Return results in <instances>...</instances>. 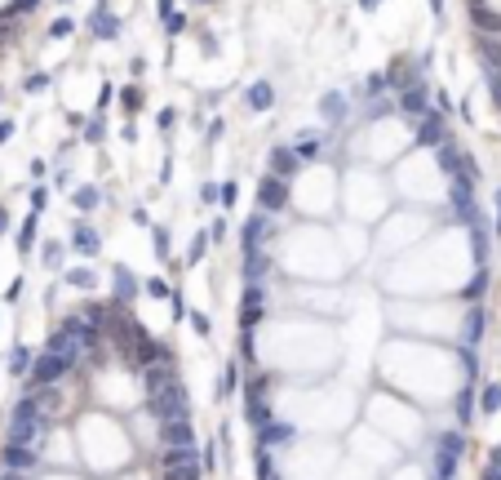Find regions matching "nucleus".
Returning a JSON list of instances; mask_svg holds the SVG:
<instances>
[{
    "mask_svg": "<svg viewBox=\"0 0 501 480\" xmlns=\"http://www.w3.org/2000/svg\"><path fill=\"white\" fill-rule=\"evenodd\" d=\"M84 138H89V142H102V120H89V125H84Z\"/></svg>",
    "mask_w": 501,
    "mask_h": 480,
    "instance_id": "obj_44",
    "label": "nucleus"
},
{
    "mask_svg": "<svg viewBox=\"0 0 501 480\" xmlns=\"http://www.w3.org/2000/svg\"><path fill=\"white\" fill-rule=\"evenodd\" d=\"M151 245H155V258H169V227H151Z\"/></svg>",
    "mask_w": 501,
    "mask_h": 480,
    "instance_id": "obj_35",
    "label": "nucleus"
},
{
    "mask_svg": "<svg viewBox=\"0 0 501 480\" xmlns=\"http://www.w3.org/2000/svg\"><path fill=\"white\" fill-rule=\"evenodd\" d=\"M413 134H417L422 147H444V116H439V112H422Z\"/></svg>",
    "mask_w": 501,
    "mask_h": 480,
    "instance_id": "obj_9",
    "label": "nucleus"
},
{
    "mask_svg": "<svg viewBox=\"0 0 501 480\" xmlns=\"http://www.w3.org/2000/svg\"><path fill=\"white\" fill-rule=\"evenodd\" d=\"M484 480H501V467H497V463H488V472H484Z\"/></svg>",
    "mask_w": 501,
    "mask_h": 480,
    "instance_id": "obj_49",
    "label": "nucleus"
},
{
    "mask_svg": "<svg viewBox=\"0 0 501 480\" xmlns=\"http://www.w3.org/2000/svg\"><path fill=\"white\" fill-rule=\"evenodd\" d=\"M169 311H174V320H187V316H191V311H187V303H182V294H174V298H169Z\"/></svg>",
    "mask_w": 501,
    "mask_h": 480,
    "instance_id": "obj_42",
    "label": "nucleus"
},
{
    "mask_svg": "<svg viewBox=\"0 0 501 480\" xmlns=\"http://www.w3.org/2000/svg\"><path fill=\"white\" fill-rule=\"evenodd\" d=\"M76 365H80V360L58 356V352H49V347H45V352L36 356V365H31V378H27V382H31L36 391H40V387H58V382H63Z\"/></svg>",
    "mask_w": 501,
    "mask_h": 480,
    "instance_id": "obj_3",
    "label": "nucleus"
},
{
    "mask_svg": "<svg viewBox=\"0 0 501 480\" xmlns=\"http://www.w3.org/2000/svg\"><path fill=\"white\" fill-rule=\"evenodd\" d=\"M488 290V271L479 267V276H475V280L466 285V290H461V298H466V307H475V303H479V294Z\"/></svg>",
    "mask_w": 501,
    "mask_h": 480,
    "instance_id": "obj_28",
    "label": "nucleus"
},
{
    "mask_svg": "<svg viewBox=\"0 0 501 480\" xmlns=\"http://www.w3.org/2000/svg\"><path fill=\"white\" fill-rule=\"evenodd\" d=\"M484 325H488L484 307H479V303L466 307V320H461V347H479V343H484Z\"/></svg>",
    "mask_w": 501,
    "mask_h": 480,
    "instance_id": "obj_10",
    "label": "nucleus"
},
{
    "mask_svg": "<svg viewBox=\"0 0 501 480\" xmlns=\"http://www.w3.org/2000/svg\"><path fill=\"white\" fill-rule=\"evenodd\" d=\"M298 440H302V431L293 427V423H279V418L258 431V449H293Z\"/></svg>",
    "mask_w": 501,
    "mask_h": 480,
    "instance_id": "obj_4",
    "label": "nucleus"
},
{
    "mask_svg": "<svg viewBox=\"0 0 501 480\" xmlns=\"http://www.w3.org/2000/svg\"><path fill=\"white\" fill-rule=\"evenodd\" d=\"M40 258H45L49 271H58V267H63V245H58V240H45V245H40Z\"/></svg>",
    "mask_w": 501,
    "mask_h": 480,
    "instance_id": "obj_29",
    "label": "nucleus"
},
{
    "mask_svg": "<svg viewBox=\"0 0 501 480\" xmlns=\"http://www.w3.org/2000/svg\"><path fill=\"white\" fill-rule=\"evenodd\" d=\"M14 138V120H0V142H9Z\"/></svg>",
    "mask_w": 501,
    "mask_h": 480,
    "instance_id": "obj_48",
    "label": "nucleus"
},
{
    "mask_svg": "<svg viewBox=\"0 0 501 480\" xmlns=\"http://www.w3.org/2000/svg\"><path fill=\"white\" fill-rule=\"evenodd\" d=\"M484 71H488V93H493V103L501 107V63H488Z\"/></svg>",
    "mask_w": 501,
    "mask_h": 480,
    "instance_id": "obj_34",
    "label": "nucleus"
},
{
    "mask_svg": "<svg viewBox=\"0 0 501 480\" xmlns=\"http://www.w3.org/2000/svg\"><path fill=\"white\" fill-rule=\"evenodd\" d=\"M271 218H266V209H258V213H249V223L240 227V245H244V254H249V249H262L266 240H271Z\"/></svg>",
    "mask_w": 501,
    "mask_h": 480,
    "instance_id": "obj_6",
    "label": "nucleus"
},
{
    "mask_svg": "<svg viewBox=\"0 0 501 480\" xmlns=\"http://www.w3.org/2000/svg\"><path fill=\"white\" fill-rule=\"evenodd\" d=\"M146 414L155 418V423H174V418H191V396L187 387L174 378L169 387H160L155 396H146Z\"/></svg>",
    "mask_w": 501,
    "mask_h": 480,
    "instance_id": "obj_2",
    "label": "nucleus"
},
{
    "mask_svg": "<svg viewBox=\"0 0 501 480\" xmlns=\"http://www.w3.org/2000/svg\"><path fill=\"white\" fill-rule=\"evenodd\" d=\"M187 320H191V329L200 333V338H209V316H204V311H191Z\"/></svg>",
    "mask_w": 501,
    "mask_h": 480,
    "instance_id": "obj_39",
    "label": "nucleus"
},
{
    "mask_svg": "<svg viewBox=\"0 0 501 480\" xmlns=\"http://www.w3.org/2000/svg\"><path fill=\"white\" fill-rule=\"evenodd\" d=\"M27 200H31V213H40V209L49 205V191H45V187H31V191H27Z\"/></svg>",
    "mask_w": 501,
    "mask_h": 480,
    "instance_id": "obj_38",
    "label": "nucleus"
},
{
    "mask_svg": "<svg viewBox=\"0 0 501 480\" xmlns=\"http://www.w3.org/2000/svg\"><path fill=\"white\" fill-rule=\"evenodd\" d=\"M31 365H36V356L18 343L14 352H9V374H14V378H31Z\"/></svg>",
    "mask_w": 501,
    "mask_h": 480,
    "instance_id": "obj_20",
    "label": "nucleus"
},
{
    "mask_svg": "<svg viewBox=\"0 0 501 480\" xmlns=\"http://www.w3.org/2000/svg\"><path fill=\"white\" fill-rule=\"evenodd\" d=\"M71 249L84 254V258H93L98 249H102V240H98V232H93L89 223H71Z\"/></svg>",
    "mask_w": 501,
    "mask_h": 480,
    "instance_id": "obj_13",
    "label": "nucleus"
},
{
    "mask_svg": "<svg viewBox=\"0 0 501 480\" xmlns=\"http://www.w3.org/2000/svg\"><path fill=\"white\" fill-rule=\"evenodd\" d=\"M142 290L151 294V298H164V303H169V298H174V290H169V285L160 280V276H146V280H142Z\"/></svg>",
    "mask_w": 501,
    "mask_h": 480,
    "instance_id": "obj_33",
    "label": "nucleus"
},
{
    "mask_svg": "<svg viewBox=\"0 0 501 480\" xmlns=\"http://www.w3.org/2000/svg\"><path fill=\"white\" fill-rule=\"evenodd\" d=\"M63 280L71 285V290H84V294H93L98 285H102V280H98V271H93V267H71V271L63 276Z\"/></svg>",
    "mask_w": 501,
    "mask_h": 480,
    "instance_id": "obj_18",
    "label": "nucleus"
},
{
    "mask_svg": "<svg viewBox=\"0 0 501 480\" xmlns=\"http://www.w3.org/2000/svg\"><path fill=\"white\" fill-rule=\"evenodd\" d=\"M501 410V382H484L479 391V414H497Z\"/></svg>",
    "mask_w": 501,
    "mask_h": 480,
    "instance_id": "obj_25",
    "label": "nucleus"
},
{
    "mask_svg": "<svg viewBox=\"0 0 501 480\" xmlns=\"http://www.w3.org/2000/svg\"><path fill=\"white\" fill-rule=\"evenodd\" d=\"M475 27H479V36H497L501 31V14H493V9L479 0V5H475Z\"/></svg>",
    "mask_w": 501,
    "mask_h": 480,
    "instance_id": "obj_21",
    "label": "nucleus"
},
{
    "mask_svg": "<svg viewBox=\"0 0 501 480\" xmlns=\"http://www.w3.org/2000/svg\"><path fill=\"white\" fill-rule=\"evenodd\" d=\"M298 156H302V165L320 160V156H324V142H320V138H302V142H298Z\"/></svg>",
    "mask_w": 501,
    "mask_h": 480,
    "instance_id": "obj_30",
    "label": "nucleus"
},
{
    "mask_svg": "<svg viewBox=\"0 0 501 480\" xmlns=\"http://www.w3.org/2000/svg\"><path fill=\"white\" fill-rule=\"evenodd\" d=\"M399 112H408V116H422V112H431V107H426V89H422V85L404 89V98H399Z\"/></svg>",
    "mask_w": 501,
    "mask_h": 480,
    "instance_id": "obj_23",
    "label": "nucleus"
},
{
    "mask_svg": "<svg viewBox=\"0 0 501 480\" xmlns=\"http://www.w3.org/2000/svg\"><path fill=\"white\" fill-rule=\"evenodd\" d=\"M240 387V360H231V365L222 369V382H217V396H231Z\"/></svg>",
    "mask_w": 501,
    "mask_h": 480,
    "instance_id": "obj_27",
    "label": "nucleus"
},
{
    "mask_svg": "<svg viewBox=\"0 0 501 480\" xmlns=\"http://www.w3.org/2000/svg\"><path fill=\"white\" fill-rule=\"evenodd\" d=\"M0 467H5V472H36V467H40V449L5 445L0 449Z\"/></svg>",
    "mask_w": 501,
    "mask_h": 480,
    "instance_id": "obj_8",
    "label": "nucleus"
},
{
    "mask_svg": "<svg viewBox=\"0 0 501 480\" xmlns=\"http://www.w3.org/2000/svg\"><path fill=\"white\" fill-rule=\"evenodd\" d=\"M5 232H9V209L0 205V236H5Z\"/></svg>",
    "mask_w": 501,
    "mask_h": 480,
    "instance_id": "obj_50",
    "label": "nucleus"
},
{
    "mask_svg": "<svg viewBox=\"0 0 501 480\" xmlns=\"http://www.w3.org/2000/svg\"><path fill=\"white\" fill-rule=\"evenodd\" d=\"M89 27H93L98 36H120V18L111 14V9H107V0H102V5H98L93 14H89Z\"/></svg>",
    "mask_w": 501,
    "mask_h": 480,
    "instance_id": "obj_17",
    "label": "nucleus"
},
{
    "mask_svg": "<svg viewBox=\"0 0 501 480\" xmlns=\"http://www.w3.org/2000/svg\"><path fill=\"white\" fill-rule=\"evenodd\" d=\"M18 298H22V276H18V280H9V290H5V303H18Z\"/></svg>",
    "mask_w": 501,
    "mask_h": 480,
    "instance_id": "obj_45",
    "label": "nucleus"
},
{
    "mask_svg": "<svg viewBox=\"0 0 501 480\" xmlns=\"http://www.w3.org/2000/svg\"><path fill=\"white\" fill-rule=\"evenodd\" d=\"M160 445H164V449H195V427H191V418L160 423Z\"/></svg>",
    "mask_w": 501,
    "mask_h": 480,
    "instance_id": "obj_7",
    "label": "nucleus"
},
{
    "mask_svg": "<svg viewBox=\"0 0 501 480\" xmlns=\"http://www.w3.org/2000/svg\"><path fill=\"white\" fill-rule=\"evenodd\" d=\"M431 9H435V14H444V0H431Z\"/></svg>",
    "mask_w": 501,
    "mask_h": 480,
    "instance_id": "obj_54",
    "label": "nucleus"
},
{
    "mask_svg": "<svg viewBox=\"0 0 501 480\" xmlns=\"http://www.w3.org/2000/svg\"><path fill=\"white\" fill-rule=\"evenodd\" d=\"M200 463L213 472V463H217V445H204V453H200Z\"/></svg>",
    "mask_w": 501,
    "mask_h": 480,
    "instance_id": "obj_46",
    "label": "nucleus"
},
{
    "mask_svg": "<svg viewBox=\"0 0 501 480\" xmlns=\"http://www.w3.org/2000/svg\"><path fill=\"white\" fill-rule=\"evenodd\" d=\"M160 14H164V27H169V31H182V27H187V18L174 9V0H160Z\"/></svg>",
    "mask_w": 501,
    "mask_h": 480,
    "instance_id": "obj_32",
    "label": "nucleus"
},
{
    "mask_svg": "<svg viewBox=\"0 0 501 480\" xmlns=\"http://www.w3.org/2000/svg\"><path fill=\"white\" fill-rule=\"evenodd\" d=\"M298 170H302L298 147H275V151H271V174H275V178H284V183H288Z\"/></svg>",
    "mask_w": 501,
    "mask_h": 480,
    "instance_id": "obj_12",
    "label": "nucleus"
},
{
    "mask_svg": "<svg viewBox=\"0 0 501 480\" xmlns=\"http://www.w3.org/2000/svg\"><path fill=\"white\" fill-rule=\"evenodd\" d=\"M111 276H116V298H120V303H133V298H138V290H142V285L133 280V271H129V267H116Z\"/></svg>",
    "mask_w": 501,
    "mask_h": 480,
    "instance_id": "obj_19",
    "label": "nucleus"
},
{
    "mask_svg": "<svg viewBox=\"0 0 501 480\" xmlns=\"http://www.w3.org/2000/svg\"><path fill=\"white\" fill-rule=\"evenodd\" d=\"M240 271H244V285H262L266 271H271V254H266V249H249Z\"/></svg>",
    "mask_w": 501,
    "mask_h": 480,
    "instance_id": "obj_11",
    "label": "nucleus"
},
{
    "mask_svg": "<svg viewBox=\"0 0 501 480\" xmlns=\"http://www.w3.org/2000/svg\"><path fill=\"white\" fill-rule=\"evenodd\" d=\"M244 418H249L258 431L266 423H275V418H271V400H266V396H244Z\"/></svg>",
    "mask_w": 501,
    "mask_h": 480,
    "instance_id": "obj_14",
    "label": "nucleus"
},
{
    "mask_svg": "<svg viewBox=\"0 0 501 480\" xmlns=\"http://www.w3.org/2000/svg\"><path fill=\"white\" fill-rule=\"evenodd\" d=\"M217 196H222V187H213V183H200V205H213Z\"/></svg>",
    "mask_w": 501,
    "mask_h": 480,
    "instance_id": "obj_40",
    "label": "nucleus"
},
{
    "mask_svg": "<svg viewBox=\"0 0 501 480\" xmlns=\"http://www.w3.org/2000/svg\"><path fill=\"white\" fill-rule=\"evenodd\" d=\"M209 236H213V240H222V236H226V218H213V227H209Z\"/></svg>",
    "mask_w": 501,
    "mask_h": 480,
    "instance_id": "obj_47",
    "label": "nucleus"
},
{
    "mask_svg": "<svg viewBox=\"0 0 501 480\" xmlns=\"http://www.w3.org/2000/svg\"><path fill=\"white\" fill-rule=\"evenodd\" d=\"M493 232L501 236V191H497V227H493Z\"/></svg>",
    "mask_w": 501,
    "mask_h": 480,
    "instance_id": "obj_51",
    "label": "nucleus"
},
{
    "mask_svg": "<svg viewBox=\"0 0 501 480\" xmlns=\"http://www.w3.org/2000/svg\"><path fill=\"white\" fill-rule=\"evenodd\" d=\"M461 453H466V436L461 431H444V436L431 440V480H453L461 467Z\"/></svg>",
    "mask_w": 501,
    "mask_h": 480,
    "instance_id": "obj_1",
    "label": "nucleus"
},
{
    "mask_svg": "<svg viewBox=\"0 0 501 480\" xmlns=\"http://www.w3.org/2000/svg\"><path fill=\"white\" fill-rule=\"evenodd\" d=\"M258 205H262L266 213L288 209V183H284V178H275V174L262 178V183H258Z\"/></svg>",
    "mask_w": 501,
    "mask_h": 480,
    "instance_id": "obj_5",
    "label": "nucleus"
},
{
    "mask_svg": "<svg viewBox=\"0 0 501 480\" xmlns=\"http://www.w3.org/2000/svg\"><path fill=\"white\" fill-rule=\"evenodd\" d=\"M22 89H27V93H45V89H49V76H45V71H31Z\"/></svg>",
    "mask_w": 501,
    "mask_h": 480,
    "instance_id": "obj_36",
    "label": "nucleus"
},
{
    "mask_svg": "<svg viewBox=\"0 0 501 480\" xmlns=\"http://www.w3.org/2000/svg\"><path fill=\"white\" fill-rule=\"evenodd\" d=\"M360 5H364V9H377V5H382V0H360Z\"/></svg>",
    "mask_w": 501,
    "mask_h": 480,
    "instance_id": "obj_55",
    "label": "nucleus"
},
{
    "mask_svg": "<svg viewBox=\"0 0 501 480\" xmlns=\"http://www.w3.org/2000/svg\"><path fill=\"white\" fill-rule=\"evenodd\" d=\"M453 414H457V427H461V431H466V427L475 423V414H479V396H475V387H466V391L457 396Z\"/></svg>",
    "mask_w": 501,
    "mask_h": 480,
    "instance_id": "obj_15",
    "label": "nucleus"
},
{
    "mask_svg": "<svg viewBox=\"0 0 501 480\" xmlns=\"http://www.w3.org/2000/svg\"><path fill=\"white\" fill-rule=\"evenodd\" d=\"M209 227H204V232H195V240H191V249H187V262H204V249H209Z\"/></svg>",
    "mask_w": 501,
    "mask_h": 480,
    "instance_id": "obj_31",
    "label": "nucleus"
},
{
    "mask_svg": "<svg viewBox=\"0 0 501 480\" xmlns=\"http://www.w3.org/2000/svg\"><path fill=\"white\" fill-rule=\"evenodd\" d=\"M217 200H222V205H236V200H240V183H222V196H217Z\"/></svg>",
    "mask_w": 501,
    "mask_h": 480,
    "instance_id": "obj_43",
    "label": "nucleus"
},
{
    "mask_svg": "<svg viewBox=\"0 0 501 480\" xmlns=\"http://www.w3.org/2000/svg\"><path fill=\"white\" fill-rule=\"evenodd\" d=\"M244 103H249V112H271V107H275V89L266 85V80H262V85H249V89H244Z\"/></svg>",
    "mask_w": 501,
    "mask_h": 480,
    "instance_id": "obj_16",
    "label": "nucleus"
},
{
    "mask_svg": "<svg viewBox=\"0 0 501 480\" xmlns=\"http://www.w3.org/2000/svg\"><path fill=\"white\" fill-rule=\"evenodd\" d=\"M488 463H497V467H501V445H497V449H493V458H488Z\"/></svg>",
    "mask_w": 501,
    "mask_h": 480,
    "instance_id": "obj_53",
    "label": "nucleus"
},
{
    "mask_svg": "<svg viewBox=\"0 0 501 480\" xmlns=\"http://www.w3.org/2000/svg\"><path fill=\"white\" fill-rule=\"evenodd\" d=\"M386 80H390V76H382V71H377V76H369V80H364V93H382Z\"/></svg>",
    "mask_w": 501,
    "mask_h": 480,
    "instance_id": "obj_41",
    "label": "nucleus"
},
{
    "mask_svg": "<svg viewBox=\"0 0 501 480\" xmlns=\"http://www.w3.org/2000/svg\"><path fill=\"white\" fill-rule=\"evenodd\" d=\"M71 31H76V22H71V18H54V22H49V36H54V40H58V36H71Z\"/></svg>",
    "mask_w": 501,
    "mask_h": 480,
    "instance_id": "obj_37",
    "label": "nucleus"
},
{
    "mask_svg": "<svg viewBox=\"0 0 501 480\" xmlns=\"http://www.w3.org/2000/svg\"><path fill=\"white\" fill-rule=\"evenodd\" d=\"M320 116H324V120H333V125H337V120H346V98H341L337 89H333V93H324V98H320Z\"/></svg>",
    "mask_w": 501,
    "mask_h": 480,
    "instance_id": "obj_22",
    "label": "nucleus"
},
{
    "mask_svg": "<svg viewBox=\"0 0 501 480\" xmlns=\"http://www.w3.org/2000/svg\"><path fill=\"white\" fill-rule=\"evenodd\" d=\"M36 227H40V213H27V218L18 223V249H22V254H31V245H36Z\"/></svg>",
    "mask_w": 501,
    "mask_h": 480,
    "instance_id": "obj_24",
    "label": "nucleus"
},
{
    "mask_svg": "<svg viewBox=\"0 0 501 480\" xmlns=\"http://www.w3.org/2000/svg\"><path fill=\"white\" fill-rule=\"evenodd\" d=\"M71 205H76L80 213H89V209H98V205H102V191H98V187H80L76 196H71Z\"/></svg>",
    "mask_w": 501,
    "mask_h": 480,
    "instance_id": "obj_26",
    "label": "nucleus"
},
{
    "mask_svg": "<svg viewBox=\"0 0 501 480\" xmlns=\"http://www.w3.org/2000/svg\"><path fill=\"white\" fill-rule=\"evenodd\" d=\"M0 480H27L22 472H0Z\"/></svg>",
    "mask_w": 501,
    "mask_h": 480,
    "instance_id": "obj_52",
    "label": "nucleus"
}]
</instances>
